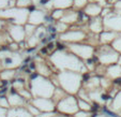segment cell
<instances>
[{
    "label": "cell",
    "instance_id": "21",
    "mask_svg": "<svg viewBox=\"0 0 121 117\" xmlns=\"http://www.w3.org/2000/svg\"><path fill=\"white\" fill-rule=\"evenodd\" d=\"M112 12L116 14H120L121 15V0H117L116 2L112 4Z\"/></svg>",
    "mask_w": 121,
    "mask_h": 117
},
{
    "label": "cell",
    "instance_id": "15",
    "mask_svg": "<svg viewBox=\"0 0 121 117\" xmlns=\"http://www.w3.org/2000/svg\"><path fill=\"white\" fill-rule=\"evenodd\" d=\"M88 2H89V0H73V5H72V8H73L74 10H82L87 5Z\"/></svg>",
    "mask_w": 121,
    "mask_h": 117
},
{
    "label": "cell",
    "instance_id": "11",
    "mask_svg": "<svg viewBox=\"0 0 121 117\" xmlns=\"http://www.w3.org/2000/svg\"><path fill=\"white\" fill-rule=\"evenodd\" d=\"M33 104L39 111H44V112H50L55 108L54 103L50 102L48 98H38L33 100Z\"/></svg>",
    "mask_w": 121,
    "mask_h": 117
},
{
    "label": "cell",
    "instance_id": "5",
    "mask_svg": "<svg viewBox=\"0 0 121 117\" xmlns=\"http://www.w3.org/2000/svg\"><path fill=\"white\" fill-rule=\"evenodd\" d=\"M9 35L13 39L14 42L19 43V42L25 41L26 38V31L24 25H16V24H11L9 26Z\"/></svg>",
    "mask_w": 121,
    "mask_h": 117
},
{
    "label": "cell",
    "instance_id": "19",
    "mask_svg": "<svg viewBox=\"0 0 121 117\" xmlns=\"http://www.w3.org/2000/svg\"><path fill=\"white\" fill-rule=\"evenodd\" d=\"M63 11L64 10H61V9H54V11L52 12V17H53V19L59 21V19L61 18L62 14H63Z\"/></svg>",
    "mask_w": 121,
    "mask_h": 117
},
{
    "label": "cell",
    "instance_id": "14",
    "mask_svg": "<svg viewBox=\"0 0 121 117\" xmlns=\"http://www.w3.org/2000/svg\"><path fill=\"white\" fill-rule=\"evenodd\" d=\"M100 35V42L102 44H108V43H112V40L118 36V32H115V31H112V30H103Z\"/></svg>",
    "mask_w": 121,
    "mask_h": 117
},
{
    "label": "cell",
    "instance_id": "2",
    "mask_svg": "<svg viewBox=\"0 0 121 117\" xmlns=\"http://www.w3.org/2000/svg\"><path fill=\"white\" fill-rule=\"evenodd\" d=\"M104 30H112L115 32H121V15L114 12L102 17Z\"/></svg>",
    "mask_w": 121,
    "mask_h": 117
},
{
    "label": "cell",
    "instance_id": "8",
    "mask_svg": "<svg viewBox=\"0 0 121 117\" xmlns=\"http://www.w3.org/2000/svg\"><path fill=\"white\" fill-rule=\"evenodd\" d=\"M27 23L32 24L34 26H41L43 23H45V13L42 10H33L29 11Z\"/></svg>",
    "mask_w": 121,
    "mask_h": 117
},
{
    "label": "cell",
    "instance_id": "4",
    "mask_svg": "<svg viewBox=\"0 0 121 117\" xmlns=\"http://www.w3.org/2000/svg\"><path fill=\"white\" fill-rule=\"evenodd\" d=\"M86 32H84L82 30H66L64 32L60 33V40L63 42H71V43H77L82 40L86 39Z\"/></svg>",
    "mask_w": 121,
    "mask_h": 117
},
{
    "label": "cell",
    "instance_id": "20",
    "mask_svg": "<svg viewBox=\"0 0 121 117\" xmlns=\"http://www.w3.org/2000/svg\"><path fill=\"white\" fill-rule=\"evenodd\" d=\"M16 7L19 8H27L32 3V0H15Z\"/></svg>",
    "mask_w": 121,
    "mask_h": 117
},
{
    "label": "cell",
    "instance_id": "17",
    "mask_svg": "<svg viewBox=\"0 0 121 117\" xmlns=\"http://www.w3.org/2000/svg\"><path fill=\"white\" fill-rule=\"evenodd\" d=\"M68 27H69L68 24H64V23H62V22H60V21H57V23H56V25H55V29L57 30V31H59V32L66 31Z\"/></svg>",
    "mask_w": 121,
    "mask_h": 117
},
{
    "label": "cell",
    "instance_id": "1",
    "mask_svg": "<svg viewBox=\"0 0 121 117\" xmlns=\"http://www.w3.org/2000/svg\"><path fill=\"white\" fill-rule=\"evenodd\" d=\"M29 10L27 8L10 7L7 9L0 10V18L3 21H9L11 24L16 25H25L28 21Z\"/></svg>",
    "mask_w": 121,
    "mask_h": 117
},
{
    "label": "cell",
    "instance_id": "23",
    "mask_svg": "<svg viewBox=\"0 0 121 117\" xmlns=\"http://www.w3.org/2000/svg\"><path fill=\"white\" fill-rule=\"evenodd\" d=\"M75 117H91V114L86 111H82V112H77L75 114Z\"/></svg>",
    "mask_w": 121,
    "mask_h": 117
},
{
    "label": "cell",
    "instance_id": "12",
    "mask_svg": "<svg viewBox=\"0 0 121 117\" xmlns=\"http://www.w3.org/2000/svg\"><path fill=\"white\" fill-rule=\"evenodd\" d=\"M89 22V29L93 33H101L104 30V26H103V18L101 16H95V17H90Z\"/></svg>",
    "mask_w": 121,
    "mask_h": 117
},
{
    "label": "cell",
    "instance_id": "3",
    "mask_svg": "<svg viewBox=\"0 0 121 117\" xmlns=\"http://www.w3.org/2000/svg\"><path fill=\"white\" fill-rule=\"evenodd\" d=\"M99 60L104 64H110L118 60V53L114 51V48L109 47V45L104 44L99 52Z\"/></svg>",
    "mask_w": 121,
    "mask_h": 117
},
{
    "label": "cell",
    "instance_id": "6",
    "mask_svg": "<svg viewBox=\"0 0 121 117\" xmlns=\"http://www.w3.org/2000/svg\"><path fill=\"white\" fill-rule=\"evenodd\" d=\"M71 51L74 52L77 56L85 58V59H89L93 54V47L89 45H80V44H71L70 45Z\"/></svg>",
    "mask_w": 121,
    "mask_h": 117
},
{
    "label": "cell",
    "instance_id": "24",
    "mask_svg": "<svg viewBox=\"0 0 121 117\" xmlns=\"http://www.w3.org/2000/svg\"><path fill=\"white\" fill-rule=\"evenodd\" d=\"M89 1H94V2H98L99 4H101L103 7V5H105L106 3H107V0H89Z\"/></svg>",
    "mask_w": 121,
    "mask_h": 117
},
{
    "label": "cell",
    "instance_id": "9",
    "mask_svg": "<svg viewBox=\"0 0 121 117\" xmlns=\"http://www.w3.org/2000/svg\"><path fill=\"white\" fill-rule=\"evenodd\" d=\"M103 7L101 4H99L98 2L94 1H89L87 3V5L84 8V13L85 15L89 16V17H95V16H100L101 12H102Z\"/></svg>",
    "mask_w": 121,
    "mask_h": 117
},
{
    "label": "cell",
    "instance_id": "18",
    "mask_svg": "<svg viewBox=\"0 0 121 117\" xmlns=\"http://www.w3.org/2000/svg\"><path fill=\"white\" fill-rule=\"evenodd\" d=\"M77 105L84 111H90L91 110V105H90L89 103H87V101L82 100V99H78Z\"/></svg>",
    "mask_w": 121,
    "mask_h": 117
},
{
    "label": "cell",
    "instance_id": "10",
    "mask_svg": "<svg viewBox=\"0 0 121 117\" xmlns=\"http://www.w3.org/2000/svg\"><path fill=\"white\" fill-rule=\"evenodd\" d=\"M78 18H79L78 12H76L75 10L68 9V10H64L63 11V14H62L61 18H60L59 21L64 24H68V25H73V24L77 23Z\"/></svg>",
    "mask_w": 121,
    "mask_h": 117
},
{
    "label": "cell",
    "instance_id": "7",
    "mask_svg": "<svg viewBox=\"0 0 121 117\" xmlns=\"http://www.w3.org/2000/svg\"><path fill=\"white\" fill-rule=\"evenodd\" d=\"M59 111L63 113H74L77 110V104H76V100L73 97H68V98L63 99L59 102Z\"/></svg>",
    "mask_w": 121,
    "mask_h": 117
},
{
    "label": "cell",
    "instance_id": "25",
    "mask_svg": "<svg viewBox=\"0 0 121 117\" xmlns=\"http://www.w3.org/2000/svg\"><path fill=\"white\" fill-rule=\"evenodd\" d=\"M5 24V21H3V19H1L0 18V30L2 29V27H3V25Z\"/></svg>",
    "mask_w": 121,
    "mask_h": 117
},
{
    "label": "cell",
    "instance_id": "16",
    "mask_svg": "<svg viewBox=\"0 0 121 117\" xmlns=\"http://www.w3.org/2000/svg\"><path fill=\"white\" fill-rule=\"evenodd\" d=\"M112 47L115 51L121 52V36H117L112 42Z\"/></svg>",
    "mask_w": 121,
    "mask_h": 117
},
{
    "label": "cell",
    "instance_id": "22",
    "mask_svg": "<svg viewBox=\"0 0 121 117\" xmlns=\"http://www.w3.org/2000/svg\"><path fill=\"white\" fill-rule=\"evenodd\" d=\"M10 2H12V0H0V10L7 9V8H10Z\"/></svg>",
    "mask_w": 121,
    "mask_h": 117
},
{
    "label": "cell",
    "instance_id": "13",
    "mask_svg": "<svg viewBox=\"0 0 121 117\" xmlns=\"http://www.w3.org/2000/svg\"><path fill=\"white\" fill-rule=\"evenodd\" d=\"M49 4L52 9L68 10L73 5V0H49Z\"/></svg>",
    "mask_w": 121,
    "mask_h": 117
}]
</instances>
